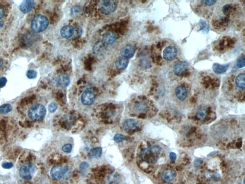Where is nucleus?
Here are the masks:
<instances>
[{
	"label": "nucleus",
	"mask_w": 245,
	"mask_h": 184,
	"mask_svg": "<svg viewBox=\"0 0 245 184\" xmlns=\"http://www.w3.org/2000/svg\"><path fill=\"white\" fill-rule=\"evenodd\" d=\"M160 153V148L159 146H151L141 151L140 157L148 163H154L158 161Z\"/></svg>",
	"instance_id": "f257e3e1"
},
{
	"label": "nucleus",
	"mask_w": 245,
	"mask_h": 184,
	"mask_svg": "<svg viewBox=\"0 0 245 184\" xmlns=\"http://www.w3.org/2000/svg\"><path fill=\"white\" fill-rule=\"evenodd\" d=\"M49 25V20L45 16L36 15L32 21L31 29L34 32H42L47 29Z\"/></svg>",
	"instance_id": "f03ea898"
},
{
	"label": "nucleus",
	"mask_w": 245,
	"mask_h": 184,
	"mask_svg": "<svg viewBox=\"0 0 245 184\" xmlns=\"http://www.w3.org/2000/svg\"><path fill=\"white\" fill-rule=\"evenodd\" d=\"M46 111V107L44 105L40 104H34L28 109V116L31 120H38L44 118Z\"/></svg>",
	"instance_id": "7ed1b4c3"
},
{
	"label": "nucleus",
	"mask_w": 245,
	"mask_h": 184,
	"mask_svg": "<svg viewBox=\"0 0 245 184\" xmlns=\"http://www.w3.org/2000/svg\"><path fill=\"white\" fill-rule=\"evenodd\" d=\"M118 7V2L115 1L104 0L100 1L98 5L99 11L104 15H108L114 12Z\"/></svg>",
	"instance_id": "20e7f679"
},
{
	"label": "nucleus",
	"mask_w": 245,
	"mask_h": 184,
	"mask_svg": "<svg viewBox=\"0 0 245 184\" xmlns=\"http://www.w3.org/2000/svg\"><path fill=\"white\" fill-rule=\"evenodd\" d=\"M36 169L35 164L32 163L24 164L20 169L19 174L23 179L26 180L32 179Z\"/></svg>",
	"instance_id": "39448f33"
},
{
	"label": "nucleus",
	"mask_w": 245,
	"mask_h": 184,
	"mask_svg": "<svg viewBox=\"0 0 245 184\" xmlns=\"http://www.w3.org/2000/svg\"><path fill=\"white\" fill-rule=\"evenodd\" d=\"M68 170L67 168L63 167L60 165H55L50 171V175L54 179L59 180L64 176Z\"/></svg>",
	"instance_id": "423d86ee"
},
{
	"label": "nucleus",
	"mask_w": 245,
	"mask_h": 184,
	"mask_svg": "<svg viewBox=\"0 0 245 184\" xmlns=\"http://www.w3.org/2000/svg\"><path fill=\"white\" fill-rule=\"evenodd\" d=\"M178 50L177 48L173 46H169L164 49L163 52V56L164 59L167 61H171L177 57Z\"/></svg>",
	"instance_id": "0eeeda50"
},
{
	"label": "nucleus",
	"mask_w": 245,
	"mask_h": 184,
	"mask_svg": "<svg viewBox=\"0 0 245 184\" xmlns=\"http://www.w3.org/2000/svg\"><path fill=\"white\" fill-rule=\"evenodd\" d=\"M95 100V95L93 91L86 90L81 95V101L84 105H90L94 103Z\"/></svg>",
	"instance_id": "6e6552de"
},
{
	"label": "nucleus",
	"mask_w": 245,
	"mask_h": 184,
	"mask_svg": "<svg viewBox=\"0 0 245 184\" xmlns=\"http://www.w3.org/2000/svg\"><path fill=\"white\" fill-rule=\"evenodd\" d=\"M136 52L135 48L132 45H127L121 49L120 51L121 55L122 57L127 59H130L133 57Z\"/></svg>",
	"instance_id": "1a4fd4ad"
},
{
	"label": "nucleus",
	"mask_w": 245,
	"mask_h": 184,
	"mask_svg": "<svg viewBox=\"0 0 245 184\" xmlns=\"http://www.w3.org/2000/svg\"><path fill=\"white\" fill-rule=\"evenodd\" d=\"M188 64L185 61H179L175 65L173 68V72L176 75L181 76L188 70Z\"/></svg>",
	"instance_id": "9d476101"
},
{
	"label": "nucleus",
	"mask_w": 245,
	"mask_h": 184,
	"mask_svg": "<svg viewBox=\"0 0 245 184\" xmlns=\"http://www.w3.org/2000/svg\"><path fill=\"white\" fill-rule=\"evenodd\" d=\"M35 5V2L34 1L26 0L24 1L20 5V9L22 13L28 14L32 10Z\"/></svg>",
	"instance_id": "9b49d317"
},
{
	"label": "nucleus",
	"mask_w": 245,
	"mask_h": 184,
	"mask_svg": "<svg viewBox=\"0 0 245 184\" xmlns=\"http://www.w3.org/2000/svg\"><path fill=\"white\" fill-rule=\"evenodd\" d=\"M176 177V172L173 169H167L162 173V180L167 183L172 182Z\"/></svg>",
	"instance_id": "f8f14e48"
},
{
	"label": "nucleus",
	"mask_w": 245,
	"mask_h": 184,
	"mask_svg": "<svg viewBox=\"0 0 245 184\" xmlns=\"http://www.w3.org/2000/svg\"><path fill=\"white\" fill-rule=\"evenodd\" d=\"M74 29L71 26H65L61 28L60 34L63 38L69 39L73 36L74 34Z\"/></svg>",
	"instance_id": "ddd939ff"
},
{
	"label": "nucleus",
	"mask_w": 245,
	"mask_h": 184,
	"mask_svg": "<svg viewBox=\"0 0 245 184\" xmlns=\"http://www.w3.org/2000/svg\"><path fill=\"white\" fill-rule=\"evenodd\" d=\"M175 94L179 100L181 101H183L187 97V90L183 85H179L176 88Z\"/></svg>",
	"instance_id": "4468645a"
},
{
	"label": "nucleus",
	"mask_w": 245,
	"mask_h": 184,
	"mask_svg": "<svg viewBox=\"0 0 245 184\" xmlns=\"http://www.w3.org/2000/svg\"><path fill=\"white\" fill-rule=\"evenodd\" d=\"M138 125V122L134 119H127L123 123V128L126 131H129L136 128Z\"/></svg>",
	"instance_id": "2eb2a0df"
},
{
	"label": "nucleus",
	"mask_w": 245,
	"mask_h": 184,
	"mask_svg": "<svg viewBox=\"0 0 245 184\" xmlns=\"http://www.w3.org/2000/svg\"><path fill=\"white\" fill-rule=\"evenodd\" d=\"M229 64L221 65L215 63L214 64L213 66V71L216 74H222L227 71L229 68Z\"/></svg>",
	"instance_id": "dca6fc26"
},
{
	"label": "nucleus",
	"mask_w": 245,
	"mask_h": 184,
	"mask_svg": "<svg viewBox=\"0 0 245 184\" xmlns=\"http://www.w3.org/2000/svg\"><path fill=\"white\" fill-rule=\"evenodd\" d=\"M58 83L61 87H68L70 83V77L68 74L62 73L58 77Z\"/></svg>",
	"instance_id": "f3484780"
},
{
	"label": "nucleus",
	"mask_w": 245,
	"mask_h": 184,
	"mask_svg": "<svg viewBox=\"0 0 245 184\" xmlns=\"http://www.w3.org/2000/svg\"><path fill=\"white\" fill-rule=\"evenodd\" d=\"M116 40V36L114 33L112 32L106 33L103 37V41L105 44L111 45L115 42Z\"/></svg>",
	"instance_id": "a211bd4d"
},
{
	"label": "nucleus",
	"mask_w": 245,
	"mask_h": 184,
	"mask_svg": "<svg viewBox=\"0 0 245 184\" xmlns=\"http://www.w3.org/2000/svg\"><path fill=\"white\" fill-rule=\"evenodd\" d=\"M129 64V60L127 59L122 57L116 60L115 66L119 70H124L126 69Z\"/></svg>",
	"instance_id": "6ab92c4d"
},
{
	"label": "nucleus",
	"mask_w": 245,
	"mask_h": 184,
	"mask_svg": "<svg viewBox=\"0 0 245 184\" xmlns=\"http://www.w3.org/2000/svg\"><path fill=\"white\" fill-rule=\"evenodd\" d=\"M235 83L238 88L244 89L245 88V74L244 73L239 74L236 77Z\"/></svg>",
	"instance_id": "aec40b11"
},
{
	"label": "nucleus",
	"mask_w": 245,
	"mask_h": 184,
	"mask_svg": "<svg viewBox=\"0 0 245 184\" xmlns=\"http://www.w3.org/2000/svg\"><path fill=\"white\" fill-rule=\"evenodd\" d=\"M102 148L100 147L91 149L89 153L88 157L90 159H97L100 158L102 155Z\"/></svg>",
	"instance_id": "412c9836"
},
{
	"label": "nucleus",
	"mask_w": 245,
	"mask_h": 184,
	"mask_svg": "<svg viewBox=\"0 0 245 184\" xmlns=\"http://www.w3.org/2000/svg\"><path fill=\"white\" fill-rule=\"evenodd\" d=\"M12 106L9 104H4L0 106V113L7 114L11 111Z\"/></svg>",
	"instance_id": "4be33fe9"
},
{
	"label": "nucleus",
	"mask_w": 245,
	"mask_h": 184,
	"mask_svg": "<svg viewBox=\"0 0 245 184\" xmlns=\"http://www.w3.org/2000/svg\"><path fill=\"white\" fill-rule=\"evenodd\" d=\"M89 167V164L86 162H83L80 165V170L81 174L82 176H84L87 171L88 168Z\"/></svg>",
	"instance_id": "5701e85b"
},
{
	"label": "nucleus",
	"mask_w": 245,
	"mask_h": 184,
	"mask_svg": "<svg viewBox=\"0 0 245 184\" xmlns=\"http://www.w3.org/2000/svg\"><path fill=\"white\" fill-rule=\"evenodd\" d=\"M199 25L200 26L201 30H202L204 33H207L209 31V26L205 21L202 20H200Z\"/></svg>",
	"instance_id": "b1692460"
},
{
	"label": "nucleus",
	"mask_w": 245,
	"mask_h": 184,
	"mask_svg": "<svg viewBox=\"0 0 245 184\" xmlns=\"http://www.w3.org/2000/svg\"><path fill=\"white\" fill-rule=\"evenodd\" d=\"M206 114V110L205 108H201L198 110L197 116L200 120H203L205 118Z\"/></svg>",
	"instance_id": "393cba45"
},
{
	"label": "nucleus",
	"mask_w": 245,
	"mask_h": 184,
	"mask_svg": "<svg viewBox=\"0 0 245 184\" xmlns=\"http://www.w3.org/2000/svg\"><path fill=\"white\" fill-rule=\"evenodd\" d=\"M245 65V59L244 57L239 58L237 61V66L238 68H242Z\"/></svg>",
	"instance_id": "a878e982"
},
{
	"label": "nucleus",
	"mask_w": 245,
	"mask_h": 184,
	"mask_svg": "<svg viewBox=\"0 0 245 184\" xmlns=\"http://www.w3.org/2000/svg\"><path fill=\"white\" fill-rule=\"evenodd\" d=\"M125 139V136L122 135V134H116L114 136L113 139H114V141L116 143H119L123 141Z\"/></svg>",
	"instance_id": "bb28decb"
},
{
	"label": "nucleus",
	"mask_w": 245,
	"mask_h": 184,
	"mask_svg": "<svg viewBox=\"0 0 245 184\" xmlns=\"http://www.w3.org/2000/svg\"><path fill=\"white\" fill-rule=\"evenodd\" d=\"M26 75L29 79H35L37 76V73L34 70H29L27 72Z\"/></svg>",
	"instance_id": "cd10ccee"
},
{
	"label": "nucleus",
	"mask_w": 245,
	"mask_h": 184,
	"mask_svg": "<svg viewBox=\"0 0 245 184\" xmlns=\"http://www.w3.org/2000/svg\"><path fill=\"white\" fill-rule=\"evenodd\" d=\"M72 147L71 144H66L62 147V150L63 152L67 153H70L72 152Z\"/></svg>",
	"instance_id": "c85d7f7f"
},
{
	"label": "nucleus",
	"mask_w": 245,
	"mask_h": 184,
	"mask_svg": "<svg viewBox=\"0 0 245 184\" xmlns=\"http://www.w3.org/2000/svg\"><path fill=\"white\" fill-rule=\"evenodd\" d=\"M58 108V106L56 103H51V104H49L48 107V109H49V111L50 112L53 113L57 110Z\"/></svg>",
	"instance_id": "c756f323"
},
{
	"label": "nucleus",
	"mask_w": 245,
	"mask_h": 184,
	"mask_svg": "<svg viewBox=\"0 0 245 184\" xmlns=\"http://www.w3.org/2000/svg\"><path fill=\"white\" fill-rule=\"evenodd\" d=\"M230 8V4H228L224 5L222 9L223 12L224 14H225V15H227V14H229V13Z\"/></svg>",
	"instance_id": "7c9ffc66"
},
{
	"label": "nucleus",
	"mask_w": 245,
	"mask_h": 184,
	"mask_svg": "<svg viewBox=\"0 0 245 184\" xmlns=\"http://www.w3.org/2000/svg\"><path fill=\"white\" fill-rule=\"evenodd\" d=\"M137 108L140 111H145L147 108V106L144 103H140L137 105Z\"/></svg>",
	"instance_id": "2f4dec72"
},
{
	"label": "nucleus",
	"mask_w": 245,
	"mask_h": 184,
	"mask_svg": "<svg viewBox=\"0 0 245 184\" xmlns=\"http://www.w3.org/2000/svg\"><path fill=\"white\" fill-rule=\"evenodd\" d=\"M7 80L5 77H2L0 78V88L3 87L5 86V84L7 83Z\"/></svg>",
	"instance_id": "473e14b6"
},
{
	"label": "nucleus",
	"mask_w": 245,
	"mask_h": 184,
	"mask_svg": "<svg viewBox=\"0 0 245 184\" xmlns=\"http://www.w3.org/2000/svg\"><path fill=\"white\" fill-rule=\"evenodd\" d=\"M13 163L10 162L4 163L2 165V167L4 169H10L13 167Z\"/></svg>",
	"instance_id": "72a5a7b5"
},
{
	"label": "nucleus",
	"mask_w": 245,
	"mask_h": 184,
	"mask_svg": "<svg viewBox=\"0 0 245 184\" xmlns=\"http://www.w3.org/2000/svg\"><path fill=\"white\" fill-rule=\"evenodd\" d=\"M169 158L172 162L174 163L177 159V155L174 152L170 153L169 154Z\"/></svg>",
	"instance_id": "f704fd0d"
},
{
	"label": "nucleus",
	"mask_w": 245,
	"mask_h": 184,
	"mask_svg": "<svg viewBox=\"0 0 245 184\" xmlns=\"http://www.w3.org/2000/svg\"><path fill=\"white\" fill-rule=\"evenodd\" d=\"M217 2L216 1H214V0H208V1H205V5L206 6H212V5H214L216 2Z\"/></svg>",
	"instance_id": "c9c22d12"
},
{
	"label": "nucleus",
	"mask_w": 245,
	"mask_h": 184,
	"mask_svg": "<svg viewBox=\"0 0 245 184\" xmlns=\"http://www.w3.org/2000/svg\"><path fill=\"white\" fill-rule=\"evenodd\" d=\"M80 11V8L78 6H75V7H73L72 8V14L74 15V14H77V13H79Z\"/></svg>",
	"instance_id": "e433bc0d"
},
{
	"label": "nucleus",
	"mask_w": 245,
	"mask_h": 184,
	"mask_svg": "<svg viewBox=\"0 0 245 184\" xmlns=\"http://www.w3.org/2000/svg\"><path fill=\"white\" fill-rule=\"evenodd\" d=\"M5 128H6V123L5 121L2 120L0 122V129L3 130H5Z\"/></svg>",
	"instance_id": "4c0bfd02"
},
{
	"label": "nucleus",
	"mask_w": 245,
	"mask_h": 184,
	"mask_svg": "<svg viewBox=\"0 0 245 184\" xmlns=\"http://www.w3.org/2000/svg\"><path fill=\"white\" fill-rule=\"evenodd\" d=\"M4 10L2 7H0V19H2L4 17Z\"/></svg>",
	"instance_id": "58836bf2"
},
{
	"label": "nucleus",
	"mask_w": 245,
	"mask_h": 184,
	"mask_svg": "<svg viewBox=\"0 0 245 184\" xmlns=\"http://www.w3.org/2000/svg\"><path fill=\"white\" fill-rule=\"evenodd\" d=\"M3 65V61L2 59L0 58V69L2 68Z\"/></svg>",
	"instance_id": "ea45409f"
},
{
	"label": "nucleus",
	"mask_w": 245,
	"mask_h": 184,
	"mask_svg": "<svg viewBox=\"0 0 245 184\" xmlns=\"http://www.w3.org/2000/svg\"><path fill=\"white\" fill-rule=\"evenodd\" d=\"M25 184H32V183L30 182H26V183H25Z\"/></svg>",
	"instance_id": "a19ab883"
}]
</instances>
